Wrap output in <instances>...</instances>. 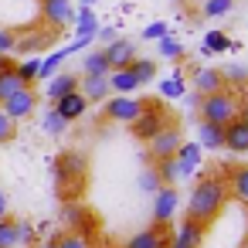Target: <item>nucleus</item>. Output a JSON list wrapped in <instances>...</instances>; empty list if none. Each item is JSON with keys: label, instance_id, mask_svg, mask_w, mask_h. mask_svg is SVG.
I'll return each mask as SVG.
<instances>
[{"label": "nucleus", "instance_id": "nucleus-35", "mask_svg": "<svg viewBox=\"0 0 248 248\" xmlns=\"http://www.w3.org/2000/svg\"><path fill=\"white\" fill-rule=\"evenodd\" d=\"M156 48H160V55H163V58H180V55H184V45H180L177 38H170V34H167V38H160V41H156Z\"/></svg>", "mask_w": 248, "mask_h": 248}, {"label": "nucleus", "instance_id": "nucleus-47", "mask_svg": "<svg viewBox=\"0 0 248 248\" xmlns=\"http://www.w3.org/2000/svg\"><path fill=\"white\" fill-rule=\"evenodd\" d=\"M177 4H184V0H177Z\"/></svg>", "mask_w": 248, "mask_h": 248}, {"label": "nucleus", "instance_id": "nucleus-22", "mask_svg": "<svg viewBox=\"0 0 248 248\" xmlns=\"http://www.w3.org/2000/svg\"><path fill=\"white\" fill-rule=\"evenodd\" d=\"M21 89H28L24 82H21V75H17V68L14 65H7L4 72H0V106H4L14 92H21Z\"/></svg>", "mask_w": 248, "mask_h": 248}, {"label": "nucleus", "instance_id": "nucleus-6", "mask_svg": "<svg viewBox=\"0 0 248 248\" xmlns=\"http://www.w3.org/2000/svg\"><path fill=\"white\" fill-rule=\"evenodd\" d=\"M4 109L14 123H21V119H28V116H34V109H38V89L34 85H28V89H21V92H14L4 106Z\"/></svg>", "mask_w": 248, "mask_h": 248}, {"label": "nucleus", "instance_id": "nucleus-8", "mask_svg": "<svg viewBox=\"0 0 248 248\" xmlns=\"http://www.w3.org/2000/svg\"><path fill=\"white\" fill-rule=\"evenodd\" d=\"M41 17L58 31V28L75 24V7H72V0H41Z\"/></svg>", "mask_w": 248, "mask_h": 248}, {"label": "nucleus", "instance_id": "nucleus-39", "mask_svg": "<svg viewBox=\"0 0 248 248\" xmlns=\"http://www.w3.org/2000/svg\"><path fill=\"white\" fill-rule=\"evenodd\" d=\"M38 241V231L31 221H17V245H34Z\"/></svg>", "mask_w": 248, "mask_h": 248}, {"label": "nucleus", "instance_id": "nucleus-24", "mask_svg": "<svg viewBox=\"0 0 248 248\" xmlns=\"http://www.w3.org/2000/svg\"><path fill=\"white\" fill-rule=\"evenodd\" d=\"M82 72H85V78H106V75H109L106 55H102V51H89L85 62H82Z\"/></svg>", "mask_w": 248, "mask_h": 248}, {"label": "nucleus", "instance_id": "nucleus-41", "mask_svg": "<svg viewBox=\"0 0 248 248\" xmlns=\"http://www.w3.org/2000/svg\"><path fill=\"white\" fill-rule=\"evenodd\" d=\"M95 38H99V41H102V48H106L109 41H116V31H112V28H99V31H95Z\"/></svg>", "mask_w": 248, "mask_h": 248}, {"label": "nucleus", "instance_id": "nucleus-4", "mask_svg": "<svg viewBox=\"0 0 248 248\" xmlns=\"http://www.w3.org/2000/svg\"><path fill=\"white\" fill-rule=\"evenodd\" d=\"M173 241V228L170 224H150L143 231H136L123 248H170Z\"/></svg>", "mask_w": 248, "mask_h": 248}, {"label": "nucleus", "instance_id": "nucleus-10", "mask_svg": "<svg viewBox=\"0 0 248 248\" xmlns=\"http://www.w3.org/2000/svg\"><path fill=\"white\" fill-rule=\"evenodd\" d=\"M177 187H160L153 194V224H170L177 214Z\"/></svg>", "mask_w": 248, "mask_h": 248}, {"label": "nucleus", "instance_id": "nucleus-33", "mask_svg": "<svg viewBox=\"0 0 248 248\" xmlns=\"http://www.w3.org/2000/svg\"><path fill=\"white\" fill-rule=\"evenodd\" d=\"M65 129H68V123H65L55 109H48V112H45V133H48V136H62Z\"/></svg>", "mask_w": 248, "mask_h": 248}, {"label": "nucleus", "instance_id": "nucleus-1", "mask_svg": "<svg viewBox=\"0 0 248 248\" xmlns=\"http://www.w3.org/2000/svg\"><path fill=\"white\" fill-rule=\"evenodd\" d=\"M224 204H228V187H224V180L214 177V173H201V177L194 180V187H190V197H187V217L207 228V224H214V221L221 217Z\"/></svg>", "mask_w": 248, "mask_h": 248}, {"label": "nucleus", "instance_id": "nucleus-5", "mask_svg": "<svg viewBox=\"0 0 248 248\" xmlns=\"http://www.w3.org/2000/svg\"><path fill=\"white\" fill-rule=\"evenodd\" d=\"M102 112H106L109 123H133L143 112V102H136L133 95H109L106 106H102Z\"/></svg>", "mask_w": 248, "mask_h": 248}, {"label": "nucleus", "instance_id": "nucleus-30", "mask_svg": "<svg viewBox=\"0 0 248 248\" xmlns=\"http://www.w3.org/2000/svg\"><path fill=\"white\" fill-rule=\"evenodd\" d=\"M204 17H224L234 11V0H204Z\"/></svg>", "mask_w": 248, "mask_h": 248}, {"label": "nucleus", "instance_id": "nucleus-7", "mask_svg": "<svg viewBox=\"0 0 248 248\" xmlns=\"http://www.w3.org/2000/svg\"><path fill=\"white\" fill-rule=\"evenodd\" d=\"M184 140H180V133L173 129V126H167L163 133H156L150 143H146V156H150V163H156V160H170L173 153H177V146H180Z\"/></svg>", "mask_w": 248, "mask_h": 248}, {"label": "nucleus", "instance_id": "nucleus-27", "mask_svg": "<svg viewBox=\"0 0 248 248\" xmlns=\"http://www.w3.org/2000/svg\"><path fill=\"white\" fill-rule=\"evenodd\" d=\"M153 167H156V173H160V184H163V187H173V184L180 180V170H177V160H173V156H170V160H156Z\"/></svg>", "mask_w": 248, "mask_h": 248}, {"label": "nucleus", "instance_id": "nucleus-25", "mask_svg": "<svg viewBox=\"0 0 248 248\" xmlns=\"http://www.w3.org/2000/svg\"><path fill=\"white\" fill-rule=\"evenodd\" d=\"M129 72L136 75V82H140V85H146V82H153V78H156V62H153V58H136V62L129 65Z\"/></svg>", "mask_w": 248, "mask_h": 248}, {"label": "nucleus", "instance_id": "nucleus-34", "mask_svg": "<svg viewBox=\"0 0 248 248\" xmlns=\"http://www.w3.org/2000/svg\"><path fill=\"white\" fill-rule=\"evenodd\" d=\"M55 248H89V238L78 234V231H68V234H58L55 238Z\"/></svg>", "mask_w": 248, "mask_h": 248}, {"label": "nucleus", "instance_id": "nucleus-40", "mask_svg": "<svg viewBox=\"0 0 248 248\" xmlns=\"http://www.w3.org/2000/svg\"><path fill=\"white\" fill-rule=\"evenodd\" d=\"M11 51H17V34L14 31H0V55H11Z\"/></svg>", "mask_w": 248, "mask_h": 248}, {"label": "nucleus", "instance_id": "nucleus-36", "mask_svg": "<svg viewBox=\"0 0 248 248\" xmlns=\"http://www.w3.org/2000/svg\"><path fill=\"white\" fill-rule=\"evenodd\" d=\"M17 136V123L4 112V109H0V146H4V143H11Z\"/></svg>", "mask_w": 248, "mask_h": 248}, {"label": "nucleus", "instance_id": "nucleus-21", "mask_svg": "<svg viewBox=\"0 0 248 248\" xmlns=\"http://www.w3.org/2000/svg\"><path fill=\"white\" fill-rule=\"evenodd\" d=\"M197 146L201 150H224V129L211 126V123H201L197 126Z\"/></svg>", "mask_w": 248, "mask_h": 248}, {"label": "nucleus", "instance_id": "nucleus-44", "mask_svg": "<svg viewBox=\"0 0 248 248\" xmlns=\"http://www.w3.org/2000/svg\"><path fill=\"white\" fill-rule=\"evenodd\" d=\"M7 65H11V58H4V55H0V72H4Z\"/></svg>", "mask_w": 248, "mask_h": 248}, {"label": "nucleus", "instance_id": "nucleus-2", "mask_svg": "<svg viewBox=\"0 0 248 248\" xmlns=\"http://www.w3.org/2000/svg\"><path fill=\"white\" fill-rule=\"evenodd\" d=\"M201 109V123H211V126H228L231 119H238V99L224 89V92H214V95H204L197 102Z\"/></svg>", "mask_w": 248, "mask_h": 248}, {"label": "nucleus", "instance_id": "nucleus-15", "mask_svg": "<svg viewBox=\"0 0 248 248\" xmlns=\"http://www.w3.org/2000/svg\"><path fill=\"white\" fill-rule=\"evenodd\" d=\"M201 153H204V150L197 146V140H194V143H180V146H177V153H173V160H177V170H180V180L194 173V167L201 163Z\"/></svg>", "mask_w": 248, "mask_h": 248}, {"label": "nucleus", "instance_id": "nucleus-12", "mask_svg": "<svg viewBox=\"0 0 248 248\" xmlns=\"http://www.w3.org/2000/svg\"><path fill=\"white\" fill-rule=\"evenodd\" d=\"M224 82H228V75H224L221 68H201V72L194 75L197 99H204V95H214V92H224Z\"/></svg>", "mask_w": 248, "mask_h": 248}, {"label": "nucleus", "instance_id": "nucleus-38", "mask_svg": "<svg viewBox=\"0 0 248 248\" xmlns=\"http://www.w3.org/2000/svg\"><path fill=\"white\" fill-rule=\"evenodd\" d=\"M160 95H163V99H180V95H184V82H180V75L167 78V82L160 85Z\"/></svg>", "mask_w": 248, "mask_h": 248}, {"label": "nucleus", "instance_id": "nucleus-19", "mask_svg": "<svg viewBox=\"0 0 248 248\" xmlns=\"http://www.w3.org/2000/svg\"><path fill=\"white\" fill-rule=\"evenodd\" d=\"M72 92H78V75L62 72V75H51L48 78V99L51 102H58L62 95H72Z\"/></svg>", "mask_w": 248, "mask_h": 248}, {"label": "nucleus", "instance_id": "nucleus-3", "mask_svg": "<svg viewBox=\"0 0 248 248\" xmlns=\"http://www.w3.org/2000/svg\"><path fill=\"white\" fill-rule=\"evenodd\" d=\"M129 129H133V136H136V140L150 143L156 133H163V129H167V112H163V109H156L153 102H143V112L129 123Z\"/></svg>", "mask_w": 248, "mask_h": 248}, {"label": "nucleus", "instance_id": "nucleus-43", "mask_svg": "<svg viewBox=\"0 0 248 248\" xmlns=\"http://www.w3.org/2000/svg\"><path fill=\"white\" fill-rule=\"evenodd\" d=\"M0 217H7V197H4V190H0Z\"/></svg>", "mask_w": 248, "mask_h": 248}, {"label": "nucleus", "instance_id": "nucleus-16", "mask_svg": "<svg viewBox=\"0 0 248 248\" xmlns=\"http://www.w3.org/2000/svg\"><path fill=\"white\" fill-rule=\"evenodd\" d=\"M224 150L228 153H248V126L241 119H231L224 126Z\"/></svg>", "mask_w": 248, "mask_h": 248}, {"label": "nucleus", "instance_id": "nucleus-31", "mask_svg": "<svg viewBox=\"0 0 248 248\" xmlns=\"http://www.w3.org/2000/svg\"><path fill=\"white\" fill-rule=\"evenodd\" d=\"M160 187H163V184H160V173H156V167L150 163V167L140 173V190H143V194H156Z\"/></svg>", "mask_w": 248, "mask_h": 248}, {"label": "nucleus", "instance_id": "nucleus-20", "mask_svg": "<svg viewBox=\"0 0 248 248\" xmlns=\"http://www.w3.org/2000/svg\"><path fill=\"white\" fill-rule=\"evenodd\" d=\"M106 78H109V92H116V95H133V92L140 89V82H136V75H133L129 68H123V72H109Z\"/></svg>", "mask_w": 248, "mask_h": 248}, {"label": "nucleus", "instance_id": "nucleus-14", "mask_svg": "<svg viewBox=\"0 0 248 248\" xmlns=\"http://www.w3.org/2000/svg\"><path fill=\"white\" fill-rule=\"evenodd\" d=\"M51 109H55L65 123H75V119H82V116H85L89 102L82 99V92H72V95H62L58 102H51Z\"/></svg>", "mask_w": 248, "mask_h": 248}, {"label": "nucleus", "instance_id": "nucleus-29", "mask_svg": "<svg viewBox=\"0 0 248 248\" xmlns=\"http://www.w3.org/2000/svg\"><path fill=\"white\" fill-rule=\"evenodd\" d=\"M14 68H17V75H21L24 85H34V82H38V72H41V58L34 55V58H28V62L14 65Z\"/></svg>", "mask_w": 248, "mask_h": 248}, {"label": "nucleus", "instance_id": "nucleus-26", "mask_svg": "<svg viewBox=\"0 0 248 248\" xmlns=\"http://www.w3.org/2000/svg\"><path fill=\"white\" fill-rule=\"evenodd\" d=\"M228 48H231L228 34H224V31H211V34L204 38V48H201V55H221V51H228Z\"/></svg>", "mask_w": 248, "mask_h": 248}, {"label": "nucleus", "instance_id": "nucleus-45", "mask_svg": "<svg viewBox=\"0 0 248 248\" xmlns=\"http://www.w3.org/2000/svg\"><path fill=\"white\" fill-rule=\"evenodd\" d=\"M41 248H55V238H51V241H45V245H41Z\"/></svg>", "mask_w": 248, "mask_h": 248}, {"label": "nucleus", "instance_id": "nucleus-28", "mask_svg": "<svg viewBox=\"0 0 248 248\" xmlns=\"http://www.w3.org/2000/svg\"><path fill=\"white\" fill-rule=\"evenodd\" d=\"M0 248H17V221L0 217Z\"/></svg>", "mask_w": 248, "mask_h": 248}, {"label": "nucleus", "instance_id": "nucleus-23", "mask_svg": "<svg viewBox=\"0 0 248 248\" xmlns=\"http://www.w3.org/2000/svg\"><path fill=\"white\" fill-rule=\"evenodd\" d=\"M95 31H99V17H95V11H92V7L78 11V14H75V34L85 38V41H92Z\"/></svg>", "mask_w": 248, "mask_h": 248}, {"label": "nucleus", "instance_id": "nucleus-37", "mask_svg": "<svg viewBox=\"0 0 248 248\" xmlns=\"http://www.w3.org/2000/svg\"><path fill=\"white\" fill-rule=\"evenodd\" d=\"M167 34H170V24H163V21H153V24L143 28V41H160Z\"/></svg>", "mask_w": 248, "mask_h": 248}, {"label": "nucleus", "instance_id": "nucleus-18", "mask_svg": "<svg viewBox=\"0 0 248 248\" xmlns=\"http://www.w3.org/2000/svg\"><path fill=\"white\" fill-rule=\"evenodd\" d=\"M78 92L89 106H99L106 102L112 92H109V78H78Z\"/></svg>", "mask_w": 248, "mask_h": 248}, {"label": "nucleus", "instance_id": "nucleus-32", "mask_svg": "<svg viewBox=\"0 0 248 248\" xmlns=\"http://www.w3.org/2000/svg\"><path fill=\"white\" fill-rule=\"evenodd\" d=\"M65 58H68V48H62V51H55L51 58H45V62H41V72H38V78H51Z\"/></svg>", "mask_w": 248, "mask_h": 248}, {"label": "nucleus", "instance_id": "nucleus-42", "mask_svg": "<svg viewBox=\"0 0 248 248\" xmlns=\"http://www.w3.org/2000/svg\"><path fill=\"white\" fill-rule=\"evenodd\" d=\"M238 119H241V123H245V126H248V99H245V102H241V106H238Z\"/></svg>", "mask_w": 248, "mask_h": 248}, {"label": "nucleus", "instance_id": "nucleus-11", "mask_svg": "<svg viewBox=\"0 0 248 248\" xmlns=\"http://www.w3.org/2000/svg\"><path fill=\"white\" fill-rule=\"evenodd\" d=\"M204 224H197V221H190V217H184L177 228H173V241H170V248H201V241H204Z\"/></svg>", "mask_w": 248, "mask_h": 248}, {"label": "nucleus", "instance_id": "nucleus-17", "mask_svg": "<svg viewBox=\"0 0 248 248\" xmlns=\"http://www.w3.org/2000/svg\"><path fill=\"white\" fill-rule=\"evenodd\" d=\"M224 187H228V197H238V201L248 207V163H241V167H231V170H228V180H224Z\"/></svg>", "mask_w": 248, "mask_h": 248}, {"label": "nucleus", "instance_id": "nucleus-9", "mask_svg": "<svg viewBox=\"0 0 248 248\" xmlns=\"http://www.w3.org/2000/svg\"><path fill=\"white\" fill-rule=\"evenodd\" d=\"M102 55H106V62H109V72H123V68H129L140 55H136V48L129 45V41H109L106 48H99Z\"/></svg>", "mask_w": 248, "mask_h": 248}, {"label": "nucleus", "instance_id": "nucleus-46", "mask_svg": "<svg viewBox=\"0 0 248 248\" xmlns=\"http://www.w3.org/2000/svg\"><path fill=\"white\" fill-rule=\"evenodd\" d=\"M92 4H99V0H85V7H92Z\"/></svg>", "mask_w": 248, "mask_h": 248}, {"label": "nucleus", "instance_id": "nucleus-13", "mask_svg": "<svg viewBox=\"0 0 248 248\" xmlns=\"http://www.w3.org/2000/svg\"><path fill=\"white\" fill-rule=\"evenodd\" d=\"M55 173H58V187H68L72 177L82 180V173H85V160H82L78 153H62L58 163H55Z\"/></svg>", "mask_w": 248, "mask_h": 248}]
</instances>
